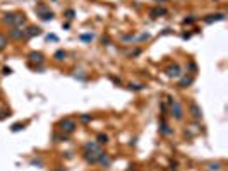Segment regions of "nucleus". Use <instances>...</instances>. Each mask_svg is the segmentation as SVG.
<instances>
[{"label": "nucleus", "mask_w": 228, "mask_h": 171, "mask_svg": "<svg viewBox=\"0 0 228 171\" xmlns=\"http://www.w3.org/2000/svg\"><path fill=\"white\" fill-rule=\"evenodd\" d=\"M22 128H24V123H14L12 125V132H19Z\"/></svg>", "instance_id": "nucleus-23"}, {"label": "nucleus", "mask_w": 228, "mask_h": 171, "mask_svg": "<svg viewBox=\"0 0 228 171\" xmlns=\"http://www.w3.org/2000/svg\"><path fill=\"white\" fill-rule=\"evenodd\" d=\"M99 164H103L105 168H108L110 164H111V159L108 158V154H105V152H101V156H99V159H98Z\"/></svg>", "instance_id": "nucleus-13"}, {"label": "nucleus", "mask_w": 228, "mask_h": 171, "mask_svg": "<svg viewBox=\"0 0 228 171\" xmlns=\"http://www.w3.org/2000/svg\"><path fill=\"white\" fill-rule=\"evenodd\" d=\"M53 139H55V140H57V142L67 140V137H65V133H64V135H60V133H55V135H53Z\"/></svg>", "instance_id": "nucleus-24"}, {"label": "nucleus", "mask_w": 228, "mask_h": 171, "mask_svg": "<svg viewBox=\"0 0 228 171\" xmlns=\"http://www.w3.org/2000/svg\"><path fill=\"white\" fill-rule=\"evenodd\" d=\"M29 62L31 63H38V65H41V63L45 62V55H43L41 51H31L29 53Z\"/></svg>", "instance_id": "nucleus-8"}, {"label": "nucleus", "mask_w": 228, "mask_h": 171, "mask_svg": "<svg viewBox=\"0 0 228 171\" xmlns=\"http://www.w3.org/2000/svg\"><path fill=\"white\" fill-rule=\"evenodd\" d=\"M36 10H38V14L41 16V19H43V21H51V19H53V12H51V10L46 12V7H45V5H40Z\"/></svg>", "instance_id": "nucleus-9"}, {"label": "nucleus", "mask_w": 228, "mask_h": 171, "mask_svg": "<svg viewBox=\"0 0 228 171\" xmlns=\"http://www.w3.org/2000/svg\"><path fill=\"white\" fill-rule=\"evenodd\" d=\"M219 168H221V164H219V162H211V164H208V170L209 171H218Z\"/></svg>", "instance_id": "nucleus-21"}, {"label": "nucleus", "mask_w": 228, "mask_h": 171, "mask_svg": "<svg viewBox=\"0 0 228 171\" xmlns=\"http://www.w3.org/2000/svg\"><path fill=\"white\" fill-rule=\"evenodd\" d=\"M167 75L172 77V79H179L180 75H182V70H180V67L177 63H173V65H170L168 69H167Z\"/></svg>", "instance_id": "nucleus-6"}, {"label": "nucleus", "mask_w": 228, "mask_h": 171, "mask_svg": "<svg viewBox=\"0 0 228 171\" xmlns=\"http://www.w3.org/2000/svg\"><path fill=\"white\" fill-rule=\"evenodd\" d=\"M189 113H190V116L196 118V120H199V118L202 116V110H201V106H199L196 101H190V103H189Z\"/></svg>", "instance_id": "nucleus-4"}, {"label": "nucleus", "mask_w": 228, "mask_h": 171, "mask_svg": "<svg viewBox=\"0 0 228 171\" xmlns=\"http://www.w3.org/2000/svg\"><path fill=\"white\" fill-rule=\"evenodd\" d=\"M194 21H196V17H194V16H190V17H187V19H184V24H192Z\"/></svg>", "instance_id": "nucleus-27"}, {"label": "nucleus", "mask_w": 228, "mask_h": 171, "mask_svg": "<svg viewBox=\"0 0 228 171\" xmlns=\"http://www.w3.org/2000/svg\"><path fill=\"white\" fill-rule=\"evenodd\" d=\"M79 118H81V121H82V123H89V121L93 120V118H91V115H86V113H82Z\"/></svg>", "instance_id": "nucleus-22"}, {"label": "nucleus", "mask_w": 228, "mask_h": 171, "mask_svg": "<svg viewBox=\"0 0 228 171\" xmlns=\"http://www.w3.org/2000/svg\"><path fill=\"white\" fill-rule=\"evenodd\" d=\"M9 38L10 40H22V38H26V31L21 28H12L9 31Z\"/></svg>", "instance_id": "nucleus-5"}, {"label": "nucleus", "mask_w": 228, "mask_h": 171, "mask_svg": "<svg viewBox=\"0 0 228 171\" xmlns=\"http://www.w3.org/2000/svg\"><path fill=\"white\" fill-rule=\"evenodd\" d=\"M129 89H132V91H142V89H146V86H144V84H129Z\"/></svg>", "instance_id": "nucleus-18"}, {"label": "nucleus", "mask_w": 228, "mask_h": 171, "mask_svg": "<svg viewBox=\"0 0 228 171\" xmlns=\"http://www.w3.org/2000/svg\"><path fill=\"white\" fill-rule=\"evenodd\" d=\"M38 34H41V28H38V26H29V28L26 29V38L38 36Z\"/></svg>", "instance_id": "nucleus-11"}, {"label": "nucleus", "mask_w": 228, "mask_h": 171, "mask_svg": "<svg viewBox=\"0 0 228 171\" xmlns=\"http://www.w3.org/2000/svg\"><path fill=\"white\" fill-rule=\"evenodd\" d=\"M170 99V113H172V116L175 118V120H182L184 118V108H182V104H180L177 99Z\"/></svg>", "instance_id": "nucleus-2"}, {"label": "nucleus", "mask_w": 228, "mask_h": 171, "mask_svg": "<svg viewBox=\"0 0 228 171\" xmlns=\"http://www.w3.org/2000/svg\"><path fill=\"white\" fill-rule=\"evenodd\" d=\"M65 57H67V53H65V51H64V50H59V51H55V55H53V58H55V60H57V62H62V60H64V58H65Z\"/></svg>", "instance_id": "nucleus-15"}, {"label": "nucleus", "mask_w": 228, "mask_h": 171, "mask_svg": "<svg viewBox=\"0 0 228 171\" xmlns=\"http://www.w3.org/2000/svg\"><path fill=\"white\" fill-rule=\"evenodd\" d=\"M189 69H190L192 72H196V70H197V67H196V63H194V62H189Z\"/></svg>", "instance_id": "nucleus-30"}, {"label": "nucleus", "mask_w": 228, "mask_h": 171, "mask_svg": "<svg viewBox=\"0 0 228 171\" xmlns=\"http://www.w3.org/2000/svg\"><path fill=\"white\" fill-rule=\"evenodd\" d=\"M148 38H149V34L146 33V34H141V36H139L137 40H139V41H144V40H148Z\"/></svg>", "instance_id": "nucleus-32"}, {"label": "nucleus", "mask_w": 228, "mask_h": 171, "mask_svg": "<svg viewBox=\"0 0 228 171\" xmlns=\"http://www.w3.org/2000/svg\"><path fill=\"white\" fill-rule=\"evenodd\" d=\"M167 14V10L161 9V7H156V9H153L151 12H149V16L153 17V19H156V17H159V16H165Z\"/></svg>", "instance_id": "nucleus-14"}, {"label": "nucleus", "mask_w": 228, "mask_h": 171, "mask_svg": "<svg viewBox=\"0 0 228 171\" xmlns=\"http://www.w3.org/2000/svg\"><path fill=\"white\" fill-rule=\"evenodd\" d=\"M5 46H7V38L0 33V51H4L5 50Z\"/></svg>", "instance_id": "nucleus-17"}, {"label": "nucleus", "mask_w": 228, "mask_h": 171, "mask_svg": "<svg viewBox=\"0 0 228 171\" xmlns=\"http://www.w3.org/2000/svg\"><path fill=\"white\" fill-rule=\"evenodd\" d=\"M101 147H99V144L96 142H88L86 145H84V159L86 162H89V164H96L99 159V156H101Z\"/></svg>", "instance_id": "nucleus-1"}, {"label": "nucleus", "mask_w": 228, "mask_h": 171, "mask_svg": "<svg viewBox=\"0 0 228 171\" xmlns=\"http://www.w3.org/2000/svg\"><path fill=\"white\" fill-rule=\"evenodd\" d=\"M227 17V14H223V12H218V14H209L204 17V22L206 24H211V22H216V21H225Z\"/></svg>", "instance_id": "nucleus-7"}, {"label": "nucleus", "mask_w": 228, "mask_h": 171, "mask_svg": "<svg viewBox=\"0 0 228 171\" xmlns=\"http://www.w3.org/2000/svg\"><path fill=\"white\" fill-rule=\"evenodd\" d=\"M192 82H194V77H192V75H189V77H182L180 82H179V87H182V89H184V87H189Z\"/></svg>", "instance_id": "nucleus-12"}, {"label": "nucleus", "mask_w": 228, "mask_h": 171, "mask_svg": "<svg viewBox=\"0 0 228 171\" xmlns=\"http://www.w3.org/2000/svg\"><path fill=\"white\" fill-rule=\"evenodd\" d=\"M46 40H48V41H57V36H55V34H50Z\"/></svg>", "instance_id": "nucleus-33"}, {"label": "nucleus", "mask_w": 228, "mask_h": 171, "mask_svg": "<svg viewBox=\"0 0 228 171\" xmlns=\"http://www.w3.org/2000/svg\"><path fill=\"white\" fill-rule=\"evenodd\" d=\"M108 142V135H105V133H99L98 135V144L101 145V144H106Z\"/></svg>", "instance_id": "nucleus-20"}, {"label": "nucleus", "mask_w": 228, "mask_h": 171, "mask_svg": "<svg viewBox=\"0 0 228 171\" xmlns=\"http://www.w3.org/2000/svg\"><path fill=\"white\" fill-rule=\"evenodd\" d=\"M57 171H65V170H57Z\"/></svg>", "instance_id": "nucleus-37"}, {"label": "nucleus", "mask_w": 228, "mask_h": 171, "mask_svg": "<svg viewBox=\"0 0 228 171\" xmlns=\"http://www.w3.org/2000/svg\"><path fill=\"white\" fill-rule=\"evenodd\" d=\"M101 43H103V45H110V38L108 36H103V38H101Z\"/></svg>", "instance_id": "nucleus-31"}, {"label": "nucleus", "mask_w": 228, "mask_h": 171, "mask_svg": "<svg viewBox=\"0 0 228 171\" xmlns=\"http://www.w3.org/2000/svg\"><path fill=\"white\" fill-rule=\"evenodd\" d=\"M93 38H94L93 34H82V36H81V40H82V41H91Z\"/></svg>", "instance_id": "nucleus-25"}, {"label": "nucleus", "mask_w": 228, "mask_h": 171, "mask_svg": "<svg viewBox=\"0 0 228 171\" xmlns=\"http://www.w3.org/2000/svg\"><path fill=\"white\" fill-rule=\"evenodd\" d=\"M159 132H161V133H167V135H170V133H172V128H170L168 125H167L165 121L161 120V125H159Z\"/></svg>", "instance_id": "nucleus-16"}, {"label": "nucleus", "mask_w": 228, "mask_h": 171, "mask_svg": "<svg viewBox=\"0 0 228 171\" xmlns=\"http://www.w3.org/2000/svg\"><path fill=\"white\" fill-rule=\"evenodd\" d=\"M16 17H17V14H16V12H10V14H5L2 21H4L5 26H14V24H16Z\"/></svg>", "instance_id": "nucleus-10"}, {"label": "nucleus", "mask_w": 228, "mask_h": 171, "mask_svg": "<svg viewBox=\"0 0 228 171\" xmlns=\"http://www.w3.org/2000/svg\"><path fill=\"white\" fill-rule=\"evenodd\" d=\"M154 2H167V0H154Z\"/></svg>", "instance_id": "nucleus-36"}, {"label": "nucleus", "mask_w": 228, "mask_h": 171, "mask_svg": "<svg viewBox=\"0 0 228 171\" xmlns=\"http://www.w3.org/2000/svg\"><path fill=\"white\" fill-rule=\"evenodd\" d=\"M7 116H10V110H7V108L0 110V120H5Z\"/></svg>", "instance_id": "nucleus-19"}, {"label": "nucleus", "mask_w": 228, "mask_h": 171, "mask_svg": "<svg viewBox=\"0 0 228 171\" xmlns=\"http://www.w3.org/2000/svg\"><path fill=\"white\" fill-rule=\"evenodd\" d=\"M2 74H4V75H9V74H12V69H10V67H4Z\"/></svg>", "instance_id": "nucleus-29"}, {"label": "nucleus", "mask_w": 228, "mask_h": 171, "mask_svg": "<svg viewBox=\"0 0 228 171\" xmlns=\"http://www.w3.org/2000/svg\"><path fill=\"white\" fill-rule=\"evenodd\" d=\"M110 79L115 82V84H120V79H117V77H113V75H110Z\"/></svg>", "instance_id": "nucleus-35"}, {"label": "nucleus", "mask_w": 228, "mask_h": 171, "mask_svg": "<svg viewBox=\"0 0 228 171\" xmlns=\"http://www.w3.org/2000/svg\"><path fill=\"white\" fill-rule=\"evenodd\" d=\"M60 130L64 132V133H72V132L76 130V127H77V123L72 120V118H64V120L59 123Z\"/></svg>", "instance_id": "nucleus-3"}, {"label": "nucleus", "mask_w": 228, "mask_h": 171, "mask_svg": "<svg viewBox=\"0 0 228 171\" xmlns=\"http://www.w3.org/2000/svg\"><path fill=\"white\" fill-rule=\"evenodd\" d=\"M31 166H43V162H41L40 159H33V161H31Z\"/></svg>", "instance_id": "nucleus-28"}, {"label": "nucleus", "mask_w": 228, "mask_h": 171, "mask_svg": "<svg viewBox=\"0 0 228 171\" xmlns=\"http://www.w3.org/2000/svg\"><path fill=\"white\" fill-rule=\"evenodd\" d=\"M139 53H141V50H134L132 53H130V57H137Z\"/></svg>", "instance_id": "nucleus-34"}, {"label": "nucleus", "mask_w": 228, "mask_h": 171, "mask_svg": "<svg viewBox=\"0 0 228 171\" xmlns=\"http://www.w3.org/2000/svg\"><path fill=\"white\" fill-rule=\"evenodd\" d=\"M65 16H67L69 19H74V16H76V12H74V10H72V9H69V10H67V12H65Z\"/></svg>", "instance_id": "nucleus-26"}]
</instances>
